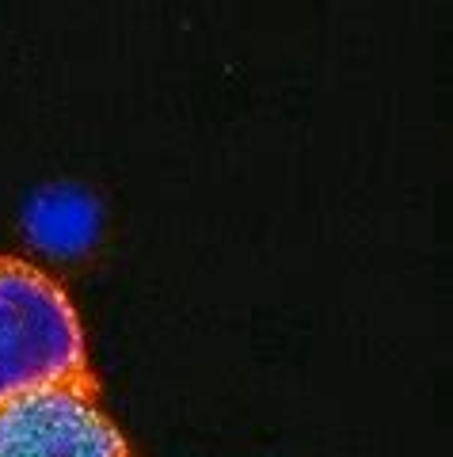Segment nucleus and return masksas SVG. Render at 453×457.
<instances>
[{
    "mask_svg": "<svg viewBox=\"0 0 453 457\" xmlns=\"http://www.w3.org/2000/svg\"><path fill=\"white\" fill-rule=\"evenodd\" d=\"M88 374L80 317L38 267L0 255V404Z\"/></svg>",
    "mask_w": 453,
    "mask_h": 457,
    "instance_id": "nucleus-1",
    "label": "nucleus"
},
{
    "mask_svg": "<svg viewBox=\"0 0 453 457\" xmlns=\"http://www.w3.org/2000/svg\"><path fill=\"white\" fill-rule=\"evenodd\" d=\"M0 457H130L92 374L0 404Z\"/></svg>",
    "mask_w": 453,
    "mask_h": 457,
    "instance_id": "nucleus-2",
    "label": "nucleus"
},
{
    "mask_svg": "<svg viewBox=\"0 0 453 457\" xmlns=\"http://www.w3.org/2000/svg\"><path fill=\"white\" fill-rule=\"evenodd\" d=\"M23 228L38 252L73 260L99 240V203L80 183H46L27 198Z\"/></svg>",
    "mask_w": 453,
    "mask_h": 457,
    "instance_id": "nucleus-3",
    "label": "nucleus"
}]
</instances>
